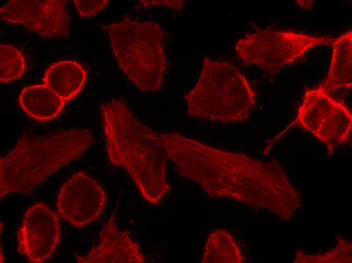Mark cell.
Instances as JSON below:
<instances>
[{
  "instance_id": "6da1fadb",
  "label": "cell",
  "mask_w": 352,
  "mask_h": 263,
  "mask_svg": "<svg viewBox=\"0 0 352 263\" xmlns=\"http://www.w3.org/2000/svg\"><path fill=\"white\" fill-rule=\"evenodd\" d=\"M167 158L183 177L197 183L211 197L266 196L278 190L284 174L273 161L214 148L174 132L162 133Z\"/></svg>"
},
{
  "instance_id": "7a4b0ae2",
  "label": "cell",
  "mask_w": 352,
  "mask_h": 263,
  "mask_svg": "<svg viewBox=\"0 0 352 263\" xmlns=\"http://www.w3.org/2000/svg\"><path fill=\"white\" fill-rule=\"evenodd\" d=\"M100 111L109 161L128 172L147 201L158 203L169 189L160 133L137 119L122 98L102 104Z\"/></svg>"
},
{
  "instance_id": "3957f363",
  "label": "cell",
  "mask_w": 352,
  "mask_h": 263,
  "mask_svg": "<svg viewBox=\"0 0 352 263\" xmlns=\"http://www.w3.org/2000/svg\"><path fill=\"white\" fill-rule=\"evenodd\" d=\"M94 142L86 128L59 130L39 136L24 134L0 159V198L27 194L50 175L81 157Z\"/></svg>"
},
{
  "instance_id": "277c9868",
  "label": "cell",
  "mask_w": 352,
  "mask_h": 263,
  "mask_svg": "<svg viewBox=\"0 0 352 263\" xmlns=\"http://www.w3.org/2000/svg\"><path fill=\"white\" fill-rule=\"evenodd\" d=\"M122 71L143 92H154L163 84L167 61L164 48L167 34L152 20H132L128 16L101 26Z\"/></svg>"
},
{
  "instance_id": "5b68a950",
  "label": "cell",
  "mask_w": 352,
  "mask_h": 263,
  "mask_svg": "<svg viewBox=\"0 0 352 263\" xmlns=\"http://www.w3.org/2000/svg\"><path fill=\"white\" fill-rule=\"evenodd\" d=\"M184 98L189 116L224 123L246 120L255 104V93L237 67L208 57Z\"/></svg>"
},
{
  "instance_id": "8992f818",
  "label": "cell",
  "mask_w": 352,
  "mask_h": 263,
  "mask_svg": "<svg viewBox=\"0 0 352 263\" xmlns=\"http://www.w3.org/2000/svg\"><path fill=\"white\" fill-rule=\"evenodd\" d=\"M334 39L294 31L259 29L239 39L235 49L245 64L256 65L267 75L273 76L309 49L319 45H332Z\"/></svg>"
},
{
  "instance_id": "52a82bcc",
  "label": "cell",
  "mask_w": 352,
  "mask_h": 263,
  "mask_svg": "<svg viewBox=\"0 0 352 263\" xmlns=\"http://www.w3.org/2000/svg\"><path fill=\"white\" fill-rule=\"evenodd\" d=\"M296 122L324 143L332 152L349 137L352 114L342 102L334 99L319 86L306 89Z\"/></svg>"
},
{
  "instance_id": "ba28073f",
  "label": "cell",
  "mask_w": 352,
  "mask_h": 263,
  "mask_svg": "<svg viewBox=\"0 0 352 263\" xmlns=\"http://www.w3.org/2000/svg\"><path fill=\"white\" fill-rule=\"evenodd\" d=\"M67 0H12L0 9V19L21 24L44 38L68 36Z\"/></svg>"
},
{
  "instance_id": "9c48e42d",
  "label": "cell",
  "mask_w": 352,
  "mask_h": 263,
  "mask_svg": "<svg viewBox=\"0 0 352 263\" xmlns=\"http://www.w3.org/2000/svg\"><path fill=\"white\" fill-rule=\"evenodd\" d=\"M57 214L37 202L25 211L17 233V250L32 263H41L56 251L60 238Z\"/></svg>"
},
{
  "instance_id": "30bf717a",
  "label": "cell",
  "mask_w": 352,
  "mask_h": 263,
  "mask_svg": "<svg viewBox=\"0 0 352 263\" xmlns=\"http://www.w3.org/2000/svg\"><path fill=\"white\" fill-rule=\"evenodd\" d=\"M107 199L105 191L97 181L80 171L60 188L57 207L64 220L74 227L81 228L99 217Z\"/></svg>"
},
{
  "instance_id": "8fae6325",
  "label": "cell",
  "mask_w": 352,
  "mask_h": 263,
  "mask_svg": "<svg viewBox=\"0 0 352 263\" xmlns=\"http://www.w3.org/2000/svg\"><path fill=\"white\" fill-rule=\"evenodd\" d=\"M79 263H143L145 257L138 244L127 231H120L115 212L111 214L100 234V243L84 256L75 254Z\"/></svg>"
},
{
  "instance_id": "7c38bea8",
  "label": "cell",
  "mask_w": 352,
  "mask_h": 263,
  "mask_svg": "<svg viewBox=\"0 0 352 263\" xmlns=\"http://www.w3.org/2000/svg\"><path fill=\"white\" fill-rule=\"evenodd\" d=\"M86 77L87 71L81 64L73 60H63L48 68L43 82L66 103L79 93Z\"/></svg>"
},
{
  "instance_id": "4fadbf2b",
  "label": "cell",
  "mask_w": 352,
  "mask_h": 263,
  "mask_svg": "<svg viewBox=\"0 0 352 263\" xmlns=\"http://www.w3.org/2000/svg\"><path fill=\"white\" fill-rule=\"evenodd\" d=\"M327 76L319 86L326 93L352 85V31H347L334 39Z\"/></svg>"
},
{
  "instance_id": "5bb4252c",
  "label": "cell",
  "mask_w": 352,
  "mask_h": 263,
  "mask_svg": "<svg viewBox=\"0 0 352 263\" xmlns=\"http://www.w3.org/2000/svg\"><path fill=\"white\" fill-rule=\"evenodd\" d=\"M19 103L29 116L39 121H48L57 117L65 102L46 85L24 87L19 96Z\"/></svg>"
},
{
  "instance_id": "9a60e30c",
  "label": "cell",
  "mask_w": 352,
  "mask_h": 263,
  "mask_svg": "<svg viewBox=\"0 0 352 263\" xmlns=\"http://www.w3.org/2000/svg\"><path fill=\"white\" fill-rule=\"evenodd\" d=\"M239 249L232 235L225 229H218L209 236L201 262L234 263L240 262Z\"/></svg>"
},
{
  "instance_id": "2e32d148",
  "label": "cell",
  "mask_w": 352,
  "mask_h": 263,
  "mask_svg": "<svg viewBox=\"0 0 352 263\" xmlns=\"http://www.w3.org/2000/svg\"><path fill=\"white\" fill-rule=\"evenodd\" d=\"M25 61L22 53L8 44L0 45V81L9 82L24 72Z\"/></svg>"
},
{
  "instance_id": "e0dca14e",
  "label": "cell",
  "mask_w": 352,
  "mask_h": 263,
  "mask_svg": "<svg viewBox=\"0 0 352 263\" xmlns=\"http://www.w3.org/2000/svg\"><path fill=\"white\" fill-rule=\"evenodd\" d=\"M73 4L81 17L92 16L102 10L108 3V0H74Z\"/></svg>"
},
{
  "instance_id": "ac0fdd59",
  "label": "cell",
  "mask_w": 352,
  "mask_h": 263,
  "mask_svg": "<svg viewBox=\"0 0 352 263\" xmlns=\"http://www.w3.org/2000/svg\"><path fill=\"white\" fill-rule=\"evenodd\" d=\"M140 3L144 7L152 5H163L168 6L174 10H180L183 7V1H139Z\"/></svg>"
}]
</instances>
